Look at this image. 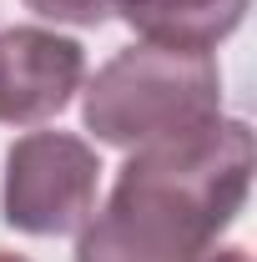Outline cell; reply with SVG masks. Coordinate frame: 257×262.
<instances>
[{"instance_id":"8992f818","label":"cell","mask_w":257,"mask_h":262,"mask_svg":"<svg viewBox=\"0 0 257 262\" xmlns=\"http://www.w3.org/2000/svg\"><path fill=\"white\" fill-rule=\"evenodd\" d=\"M35 15L61 20V26H101L106 15L121 10V0H26Z\"/></svg>"},{"instance_id":"6da1fadb","label":"cell","mask_w":257,"mask_h":262,"mask_svg":"<svg viewBox=\"0 0 257 262\" xmlns=\"http://www.w3.org/2000/svg\"><path fill=\"white\" fill-rule=\"evenodd\" d=\"M81 116L96 141L141 151L222 116V71L207 51H172L141 40L116 51L96 71Z\"/></svg>"},{"instance_id":"7a4b0ae2","label":"cell","mask_w":257,"mask_h":262,"mask_svg":"<svg viewBox=\"0 0 257 262\" xmlns=\"http://www.w3.org/2000/svg\"><path fill=\"white\" fill-rule=\"evenodd\" d=\"M222 227L121 166L106 207L81 227L76 262H207Z\"/></svg>"},{"instance_id":"ba28073f","label":"cell","mask_w":257,"mask_h":262,"mask_svg":"<svg viewBox=\"0 0 257 262\" xmlns=\"http://www.w3.org/2000/svg\"><path fill=\"white\" fill-rule=\"evenodd\" d=\"M0 262H26V257H15V252H0Z\"/></svg>"},{"instance_id":"52a82bcc","label":"cell","mask_w":257,"mask_h":262,"mask_svg":"<svg viewBox=\"0 0 257 262\" xmlns=\"http://www.w3.org/2000/svg\"><path fill=\"white\" fill-rule=\"evenodd\" d=\"M207 262H252V257H247L242 247H227V252H212V257H207Z\"/></svg>"},{"instance_id":"5b68a950","label":"cell","mask_w":257,"mask_h":262,"mask_svg":"<svg viewBox=\"0 0 257 262\" xmlns=\"http://www.w3.org/2000/svg\"><path fill=\"white\" fill-rule=\"evenodd\" d=\"M116 15L152 46L212 56V46L242 26L247 0H121Z\"/></svg>"},{"instance_id":"277c9868","label":"cell","mask_w":257,"mask_h":262,"mask_svg":"<svg viewBox=\"0 0 257 262\" xmlns=\"http://www.w3.org/2000/svg\"><path fill=\"white\" fill-rule=\"evenodd\" d=\"M86 81V51L46 26L0 31V121L35 126L71 106Z\"/></svg>"},{"instance_id":"3957f363","label":"cell","mask_w":257,"mask_h":262,"mask_svg":"<svg viewBox=\"0 0 257 262\" xmlns=\"http://www.w3.org/2000/svg\"><path fill=\"white\" fill-rule=\"evenodd\" d=\"M101 157L71 131H31L5 157V222L31 237L81 232L96 212Z\"/></svg>"}]
</instances>
